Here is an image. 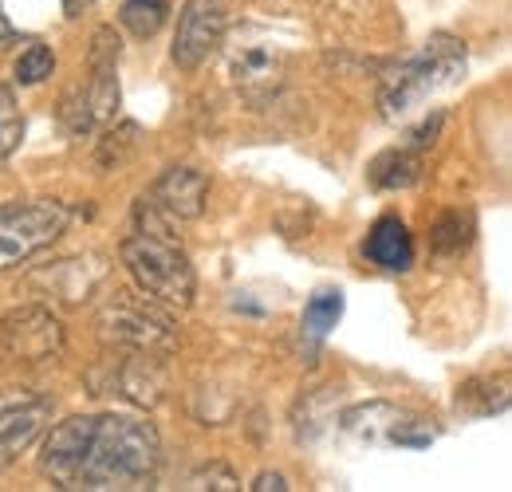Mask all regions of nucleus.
<instances>
[{"mask_svg":"<svg viewBox=\"0 0 512 492\" xmlns=\"http://www.w3.org/2000/svg\"><path fill=\"white\" fill-rule=\"evenodd\" d=\"M162 465L154 422L134 414H79L44 437L40 473L67 492L150 489Z\"/></svg>","mask_w":512,"mask_h":492,"instance_id":"nucleus-1","label":"nucleus"},{"mask_svg":"<svg viewBox=\"0 0 512 492\" xmlns=\"http://www.w3.org/2000/svg\"><path fill=\"white\" fill-rule=\"evenodd\" d=\"M465 44L457 36L434 32L414 56H406L402 63L386 67V75L379 79V115L386 123H402L414 111H422V103H430L438 91L453 87L465 75Z\"/></svg>","mask_w":512,"mask_h":492,"instance_id":"nucleus-2","label":"nucleus"},{"mask_svg":"<svg viewBox=\"0 0 512 492\" xmlns=\"http://www.w3.org/2000/svg\"><path fill=\"white\" fill-rule=\"evenodd\" d=\"M123 264L134 276V284L162 308H190L193 304L197 276H193L190 256L170 241V233L138 229L134 237L123 241Z\"/></svg>","mask_w":512,"mask_h":492,"instance_id":"nucleus-3","label":"nucleus"},{"mask_svg":"<svg viewBox=\"0 0 512 492\" xmlns=\"http://www.w3.org/2000/svg\"><path fill=\"white\" fill-rule=\"evenodd\" d=\"M119 111V36L115 28H99L91 44V71L87 83H79L64 95V126L71 134H91L107 126Z\"/></svg>","mask_w":512,"mask_h":492,"instance_id":"nucleus-4","label":"nucleus"},{"mask_svg":"<svg viewBox=\"0 0 512 492\" xmlns=\"http://www.w3.org/2000/svg\"><path fill=\"white\" fill-rule=\"evenodd\" d=\"M64 201H4L0 205V272L20 268L67 233Z\"/></svg>","mask_w":512,"mask_h":492,"instance_id":"nucleus-5","label":"nucleus"},{"mask_svg":"<svg viewBox=\"0 0 512 492\" xmlns=\"http://www.w3.org/2000/svg\"><path fill=\"white\" fill-rule=\"evenodd\" d=\"M335 422H339L343 441L355 445V449H426L438 437V430L426 418H418L410 410H398L390 402L351 406Z\"/></svg>","mask_w":512,"mask_h":492,"instance_id":"nucleus-6","label":"nucleus"},{"mask_svg":"<svg viewBox=\"0 0 512 492\" xmlns=\"http://www.w3.org/2000/svg\"><path fill=\"white\" fill-rule=\"evenodd\" d=\"M99 327L107 335V343H119L127 351H146V355H162L178 347V327L174 315L158 308V300H142L130 292H115V300L103 308Z\"/></svg>","mask_w":512,"mask_h":492,"instance_id":"nucleus-7","label":"nucleus"},{"mask_svg":"<svg viewBox=\"0 0 512 492\" xmlns=\"http://www.w3.org/2000/svg\"><path fill=\"white\" fill-rule=\"evenodd\" d=\"M229 83L233 91L249 103V107H264L280 95L284 87V75H288V56L280 44H272L268 36L260 32H241L233 44H229Z\"/></svg>","mask_w":512,"mask_h":492,"instance_id":"nucleus-8","label":"nucleus"},{"mask_svg":"<svg viewBox=\"0 0 512 492\" xmlns=\"http://www.w3.org/2000/svg\"><path fill=\"white\" fill-rule=\"evenodd\" d=\"M229 32V8L225 0H186L174 32V63L182 71H197L213 60Z\"/></svg>","mask_w":512,"mask_h":492,"instance_id":"nucleus-9","label":"nucleus"},{"mask_svg":"<svg viewBox=\"0 0 512 492\" xmlns=\"http://www.w3.org/2000/svg\"><path fill=\"white\" fill-rule=\"evenodd\" d=\"M64 347V327L48 308H20L0 319V359L8 363H44Z\"/></svg>","mask_w":512,"mask_h":492,"instance_id":"nucleus-10","label":"nucleus"},{"mask_svg":"<svg viewBox=\"0 0 512 492\" xmlns=\"http://www.w3.org/2000/svg\"><path fill=\"white\" fill-rule=\"evenodd\" d=\"M205 197H209V178L193 166H170L154 189L146 193V201L166 217V221H193L205 213Z\"/></svg>","mask_w":512,"mask_h":492,"instance_id":"nucleus-11","label":"nucleus"},{"mask_svg":"<svg viewBox=\"0 0 512 492\" xmlns=\"http://www.w3.org/2000/svg\"><path fill=\"white\" fill-rule=\"evenodd\" d=\"M363 252L383 272H406L414 264V237H410V229H406L402 217H390L386 213V217H379L371 225V233L363 241Z\"/></svg>","mask_w":512,"mask_h":492,"instance_id":"nucleus-12","label":"nucleus"},{"mask_svg":"<svg viewBox=\"0 0 512 492\" xmlns=\"http://www.w3.org/2000/svg\"><path fill=\"white\" fill-rule=\"evenodd\" d=\"M422 166H426V150L402 142V146L386 150V154H379L371 162L367 178H371L375 189H410V185L422 178Z\"/></svg>","mask_w":512,"mask_h":492,"instance_id":"nucleus-13","label":"nucleus"},{"mask_svg":"<svg viewBox=\"0 0 512 492\" xmlns=\"http://www.w3.org/2000/svg\"><path fill=\"white\" fill-rule=\"evenodd\" d=\"M457 410L473 414V418H489V414H505L509 410V374H485V378H469L457 390Z\"/></svg>","mask_w":512,"mask_h":492,"instance_id":"nucleus-14","label":"nucleus"},{"mask_svg":"<svg viewBox=\"0 0 512 492\" xmlns=\"http://www.w3.org/2000/svg\"><path fill=\"white\" fill-rule=\"evenodd\" d=\"M339 319H343V292H339V288H323V292H316V296L308 300V308H304V319H300L304 339L323 343Z\"/></svg>","mask_w":512,"mask_h":492,"instance_id":"nucleus-15","label":"nucleus"},{"mask_svg":"<svg viewBox=\"0 0 512 492\" xmlns=\"http://www.w3.org/2000/svg\"><path fill=\"white\" fill-rule=\"evenodd\" d=\"M166 16H170V0H123L119 8L123 28L138 40H150L166 24Z\"/></svg>","mask_w":512,"mask_h":492,"instance_id":"nucleus-16","label":"nucleus"},{"mask_svg":"<svg viewBox=\"0 0 512 492\" xmlns=\"http://www.w3.org/2000/svg\"><path fill=\"white\" fill-rule=\"evenodd\" d=\"M469 233H473V221H469V213H457V209H449L438 217V225H434V233H430V245L438 256H457L461 248L469 245Z\"/></svg>","mask_w":512,"mask_h":492,"instance_id":"nucleus-17","label":"nucleus"},{"mask_svg":"<svg viewBox=\"0 0 512 492\" xmlns=\"http://www.w3.org/2000/svg\"><path fill=\"white\" fill-rule=\"evenodd\" d=\"M20 138H24V115H20V103H16L12 87H4V83H0V166L16 154Z\"/></svg>","mask_w":512,"mask_h":492,"instance_id":"nucleus-18","label":"nucleus"},{"mask_svg":"<svg viewBox=\"0 0 512 492\" xmlns=\"http://www.w3.org/2000/svg\"><path fill=\"white\" fill-rule=\"evenodd\" d=\"M52 71H56L52 48H48V44H28V48L20 52V60H16V83H20V87H36V83H44Z\"/></svg>","mask_w":512,"mask_h":492,"instance_id":"nucleus-19","label":"nucleus"},{"mask_svg":"<svg viewBox=\"0 0 512 492\" xmlns=\"http://www.w3.org/2000/svg\"><path fill=\"white\" fill-rule=\"evenodd\" d=\"M138 138H142L138 123H123L119 130H111V134L99 142V166H107V170L123 166L130 154L138 150Z\"/></svg>","mask_w":512,"mask_h":492,"instance_id":"nucleus-20","label":"nucleus"},{"mask_svg":"<svg viewBox=\"0 0 512 492\" xmlns=\"http://www.w3.org/2000/svg\"><path fill=\"white\" fill-rule=\"evenodd\" d=\"M186 489H241V481H237V473L233 469H225V465H205V469H197L190 481H186Z\"/></svg>","mask_w":512,"mask_h":492,"instance_id":"nucleus-21","label":"nucleus"},{"mask_svg":"<svg viewBox=\"0 0 512 492\" xmlns=\"http://www.w3.org/2000/svg\"><path fill=\"white\" fill-rule=\"evenodd\" d=\"M253 489L256 492H288V481H284V477H280V473H260V477H256L253 481Z\"/></svg>","mask_w":512,"mask_h":492,"instance_id":"nucleus-22","label":"nucleus"},{"mask_svg":"<svg viewBox=\"0 0 512 492\" xmlns=\"http://www.w3.org/2000/svg\"><path fill=\"white\" fill-rule=\"evenodd\" d=\"M12 44H20V32H16V28H12V24L0 16V56H4Z\"/></svg>","mask_w":512,"mask_h":492,"instance_id":"nucleus-23","label":"nucleus"},{"mask_svg":"<svg viewBox=\"0 0 512 492\" xmlns=\"http://www.w3.org/2000/svg\"><path fill=\"white\" fill-rule=\"evenodd\" d=\"M91 4H95V0H64V16H71V20H75V16H79L83 8H91Z\"/></svg>","mask_w":512,"mask_h":492,"instance_id":"nucleus-24","label":"nucleus"},{"mask_svg":"<svg viewBox=\"0 0 512 492\" xmlns=\"http://www.w3.org/2000/svg\"><path fill=\"white\" fill-rule=\"evenodd\" d=\"M12 461H16V449H12V445H8L4 437H0V473H4V469H8Z\"/></svg>","mask_w":512,"mask_h":492,"instance_id":"nucleus-25","label":"nucleus"}]
</instances>
